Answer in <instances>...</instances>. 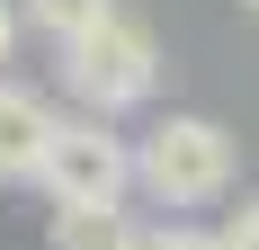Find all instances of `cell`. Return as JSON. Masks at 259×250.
Returning a JSON list of instances; mask_svg holds the SVG:
<instances>
[{"label": "cell", "mask_w": 259, "mask_h": 250, "mask_svg": "<svg viewBox=\"0 0 259 250\" xmlns=\"http://www.w3.org/2000/svg\"><path fill=\"white\" fill-rule=\"evenodd\" d=\"M63 80H72V99L90 116H125V107H143L161 90V36L116 9V18H99L90 36L63 45Z\"/></svg>", "instance_id": "6da1fadb"}, {"label": "cell", "mask_w": 259, "mask_h": 250, "mask_svg": "<svg viewBox=\"0 0 259 250\" xmlns=\"http://www.w3.org/2000/svg\"><path fill=\"white\" fill-rule=\"evenodd\" d=\"M134 179L161 205H214L233 188V134L214 116H161L143 134V152H134Z\"/></svg>", "instance_id": "7a4b0ae2"}, {"label": "cell", "mask_w": 259, "mask_h": 250, "mask_svg": "<svg viewBox=\"0 0 259 250\" xmlns=\"http://www.w3.org/2000/svg\"><path fill=\"white\" fill-rule=\"evenodd\" d=\"M54 205H125L134 188V152L107 134V116H63L45 143V170H36Z\"/></svg>", "instance_id": "3957f363"}, {"label": "cell", "mask_w": 259, "mask_h": 250, "mask_svg": "<svg viewBox=\"0 0 259 250\" xmlns=\"http://www.w3.org/2000/svg\"><path fill=\"white\" fill-rule=\"evenodd\" d=\"M54 107L36 99V90H18V80H0V179H36L45 170V143H54Z\"/></svg>", "instance_id": "277c9868"}, {"label": "cell", "mask_w": 259, "mask_h": 250, "mask_svg": "<svg viewBox=\"0 0 259 250\" xmlns=\"http://www.w3.org/2000/svg\"><path fill=\"white\" fill-rule=\"evenodd\" d=\"M143 224L125 205H54V250H134Z\"/></svg>", "instance_id": "5b68a950"}, {"label": "cell", "mask_w": 259, "mask_h": 250, "mask_svg": "<svg viewBox=\"0 0 259 250\" xmlns=\"http://www.w3.org/2000/svg\"><path fill=\"white\" fill-rule=\"evenodd\" d=\"M99 18H116V0H27V27H36V36H54V45L90 36Z\"/></svg>", "instance_id": "8992f818"}, {"label": "cell", "mask_w": 259, "mask_h": 250, "mask_svg": "<svg viewBox=\"0 0 259 250\" xmlns=\"http://www.w3.org/2000/svg\"><path fill=\"white\" fill-rule=\"evenodd\" d=\"M134 250H224V232H188V224H152Z\"/></svg>", "instance_id": "52a82bcc"}, {"label": "cell", "mask_w": 259, "mask_h": 250, "mask_svg": "<svg viewBox=\"0 0 259 250\" xmlns=\"http://www.w3.org/2000/svg\"><path fill=\"white\" fill-rule=\"evenodd\" d=\"M224 250H259V205H241L233 224H224Z\"/></svg>", "instance_id": "ba28073f"}, {"label": "cell", "mask_w": 259, "mask_h": 250, "mask_svg": "<svg viewBox=\"0 0 259 250\" xmlns=\"http://www.w3.org/2000/svg\"><path fill=\"white\" fill-rule=\"evenodd\" d=\"M9 45H18V18H9V0H0V63H9Z\"/></svg>", "instance_id": "9c48e42d"}, {"label": "cell", "mask_w": 259, "mask_h": 250, "mask_svg": "<svg viewBox=\"0 0 259 250\" xmlns=\"http://www.w3.org/2000/svg\"><path fill=\"white\" fill-rule=\"evenodd\" d=\"M241 9H250V18H259V0H241Z\"/></svg>", "instance_id": "30bf717a"}]
</instances>
